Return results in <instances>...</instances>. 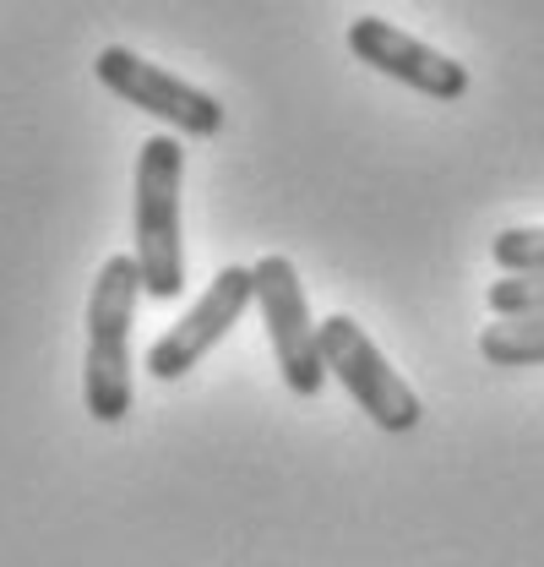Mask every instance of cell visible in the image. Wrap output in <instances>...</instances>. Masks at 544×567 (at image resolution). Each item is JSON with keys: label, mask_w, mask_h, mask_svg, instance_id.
I'll list each match as a JSON object with an SVG mask.
<instances>
[{"label": "cell", "mask_w": 544, "mask_h": 567, "mask_svg": "<svg viewBox=\"0 0 544 567\" xmlns=\"http://www.w3.org/2000/svg\"><path fill=\"white\" fill-rule=\"evenodd\" d=\"M142 300L136 257H109L87 295V365H82V399L87 415L121 425L132 415V317Z\"/></svg>", "instance_id": "obj_1"}, {"label": "cell", "mask_w": 544, "mask_h": 567, "mask_svg": "<svg viewBox=\"0 0 544 567\" xmlns=\"http://www.w3.org/2000/svg\"><path fill=\"white\" fill-rule=\"evenodd\" d=\"M180 181L186 147L180 137L158 132L136 153V274L142 295L175 300L186 289V240H180Z\"/></svg>", "instance_id": "obj_2"}, {"label": "cell", "mask_w": 544, "mask_h": 567, "mask_svg": "<svg viewBox=\"0 0 544 567\" xmlns=\"http://www.w3.org/2000/svg\"><path fill=\"white\" fill-rule=\"evenodd\" d=\"M316 333H322V365H327V377H338L343 393L381 431H414L419 425V415H425L419 410V393L393 371V360L376 350V339L354 317L338 311V317L316 322Z\"/></svg>", "instance_id": "obj_3"}, {"label": "cell", "mask_w": 544, "mask_h": 567, "mask_svg": "<svg viewBox=\"0 0 544 567\" xmlns=\"http://www.w3.org/2000/svg\"><path fill=\"white\" fill-rule=\"evenodd\" d=\"M98 82L115 93V99H126L132 110L142 115H153V121H164L169 132H180V137H218L223 132V104L202 93L197 82H186V76H175V71L153 66L147 55H136L126 44H109V50H98Z\"/></svg>", "instance_id": "obj_4"}, {"label": "cell", "mask_w": 544, "mask_h": 567, "mask_svg": "<svg viewBox=\"0 0 544 567\" xmlns=\"http://www.w3.org/2000/svg\"><path fill=\"white\" fill-rule=\"evenodd\" d=\"M251 279H257V306H262V322H268L283 388L300 393V399H316L322 382H327V365H322V333H316V322H311L300 268L272 251V257H262V262L251 268Z\"/></svg>", "instance_id": "obj_5"}, {"label": "cell", "mask_w": 544, "mask_h": 567, "mask_svg": "<svg viewBox=\"0 0 544 567\" xmlns=\"http://www.w3.org/2000/svg\"><path fill=\"white\" fill-rule=\"evenodd\" d=\"M257 300V279H251V268H218L212 284L202 289V300L164 333V339H153V350H147V371L158 377V382H180L186 371H197V360H202L240 317H245V306Z\"/></svg>", "instance_id": "obj_6"}, {"label": "cell", "mask_w": 544, "mask_h": 567, "mask_svg": "<svg viewBox=\"0 0 544 567\" xmlns=\"http://www.w3.org/2000/svg\"><path fill=\"white\" fill-rule=\"evenodd\" d=\"M348 50H354L365 66H376L381 76L404 82V87L425 93V99L452 104V99L469 93V66H463V61L441 55L436 44L414 39V33L381 22V17H354V22H348Z\"/></svg>", "instance_id": "obj_7"}, {"label": "cell", "mask_w": 544, "mask_h": 567, "mask_svg": "<svg viewBox=\"0 0 544 567\" xmlns=\"http://www.w3.org/2000/svg\"><path fill=\"white\" fill-rule=\"evenodd\" d=\"M479 354L490 365H506V371L544 365V317H495L479 333Z\"/></svg>", "instance_id": "obj_8"}, {"label": "cell", "mask_w": 544, "mask_h": 567, "mask_svg": "<svg viewBox=\"0 0 544 567\" xmlns=\"http://www.w3.org/2000/svg\"><path fill=\"white\" fill-rule=\"evenodd\" d=\"M490 257L501 262V274H544V224H512L490 240Z\"/></svg>", "instance_id": "obj_9"}, {"label": "cell", "mask_w": 544, "mask_h": 567, "mask_svg": "<svg viewBox=\"0 0 544 567\" xmlns=\"http://www.w3.org/2000/svg\"><path fill=\"white\" fill-rule=\"evenodd\" d=\"M484 300H490L495 317H544V274H529V279L501 274L484 289Z\"/></svg>", "instance_id": "obj_10"}]
</instances>
